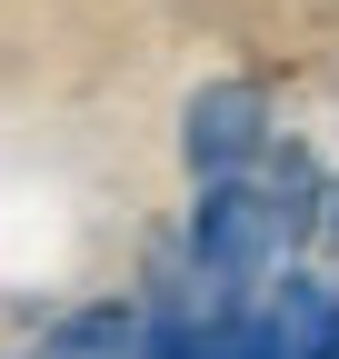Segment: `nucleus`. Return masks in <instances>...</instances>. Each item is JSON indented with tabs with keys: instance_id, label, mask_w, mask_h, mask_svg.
Instances as JSON below:
<instances>
[{
	"instance_id": "f257e3e1",
	"label": "nucleus",
	"mask_w": 339,
	"mask_h": 359,
	"mask_svg": "<svg viewBox=\"0 0 339 359\" xmlns=\"http://www.w3.org/2000/svg\"><path fill=\"white\" fill-rule=\"evenodd\" d=\"M289 250L279 240V210L260 190V170L249 180H200V210H190V269L209 290H240V280H260V259Z\"/></svg>"
},
{
	"instance_id": "f03ea898",
	"label": "nucleus",
	"mask_w": 339,
	"mask_h": 359,
	"mask_svg": "<svg viewBox=\"0 0 339 359\" xmlns=\"http://www.w3.org/2000/svg\"><path fill=\"white\" fill-rule=\"evenodd\" d=\"M180 150L200 180H249L279 140H270V100L249 80H209L200 100H190V130H180Z\"/></svg>"
},
{
	"instance_id": "7ed1b4c3",
	"label": "nucleus",
	"mask_w": 339,
	"mask_h": 359,
	"mask_svg": "<svg viewBox=\"0 0 339 359\" xmlns=\"http://www.w3.org/2000/svg\"><path fill=\"white\" fill-rule=\"evenodd\" d=\"M319 230H329V240H339V170H329V180H319Z\"/></svg>"
},
{
	"instance_id": "20e7f679",
	"label": "nucleus",
	"mask_w": 339,
	"mask_h": 359,
	"mask_svg": "<svg viewBox=\"0 0 339 359\" xmlns=\"http://www.w3.org/2000/svg\"><path fill=\"white\" fill-rule=\"evenodd\" d=\"M300 359H339V320H329V330H319V339H310Z\"/></svg>"
}]
</instances>
